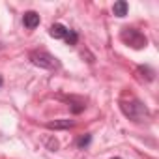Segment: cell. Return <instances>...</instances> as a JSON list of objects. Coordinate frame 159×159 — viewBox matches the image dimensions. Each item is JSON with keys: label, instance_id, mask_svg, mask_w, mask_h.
Listing matches in <instances>:
<instances>
[{"label": "cell", "instance_id": "7", "mask_svg": "<svg viewBox=\"0 0 159 159\" xmlns=\"http://www.w3.org/2000/svg\"><path fill=\"white\" fill-rule=\"evenodd\" d=\"M71 125H73V120H56V122L47 124L49 129H66V127H71Z\"/></svg>", "mask_w": 159, "mask_h": 159}, {"label": "cell", "instance_id": "5", "mask_svg": "<svg viewBox=\"0 0 159 159\" xmlns=\"http://www.w3.org/2000/svg\"><path fill=\"white\" fill-rule=\"evenodd\" d=\"M51 36L54 38V39H62V38H66V34H67V26H64V25H60V23H56V25H52L51 26Z\"/></svg>", "mask_w": 159, "mask_h": 159}, {"label": "cell", "instance_id": "10", "mask_svg": "<svg viewBox=\"0 0 159 159\" xmlns=\"http://www.w3.org/2000/svg\"><path fill=\"white\" fill-rule=\"evenodd\" d=\"M0 86H2V77H0Z\"/></svg>", "mask_w": 159, "mask_h": 159}, {"label": "cell", "instance_id": "1", "mask_svg": "<svg viewBox=\"0 0 159 159\" xmlns=\"http://www.w3.org/2000/svg\"><path fill=\"white\" fill-rule=\"evenodd\" d=\"M120 38H122L124 43H127V45L133 47V49H142V47H146V38H144L139 30H135V28H124Z\"/></svg>", "mask_w": 159, "mask_h": 159}, {"label": "cell", "instance_id": "6", "mask_svg": "<svg viewBox=\"0 0 159 159\" xmlns=\"http://www.w3.org/2000/svg\"><path fill=\"white\" fill-rule=\"evenodd\" d=\"M112 11H114L116 17H125V15H127V2H124V0H118V2H114Z\"/></svg>", "mask_w": 159, "mask_h": 159}, {"label": "cell", "instance_id": "2", "mask_svg": "<svg viewBox=\"0 0 159 159\" xmlns=\"http://www.w3.org/2000/svg\"><path fill=\"white\" fill-rule=\"evenodd\" d=\"M30 60H32L34 66L43 67V69H54V67H58L56 58H54L52 54L45 52V51H34V52L30 54Z\"/></svg>", "mask_w": 159, "mask_h": 159}, {"label": "cell", "instance_id": "9", "mask_svg": "<svg viewBox=\"0 0 159 159\" xmlns=\"http://www.w3.org/2000/svg\"><path fill=\"white\" fill-rule=\"evenodd\" d=\"M77 144H79V146H81V148H84V146H88V144H90V135H84V137H81V139H79V140H77Z\"/></svg>", "mask_w": 159, "mask_h": 159}, {"label": "cell", "instance_id": "3", "mask_svg": "<svg viewBox=\"0 0 159 159\" xmlns=\"http://www.w3.org/2000/svg\"><path fill=\"white\" fill-rule=\"evenodd\" d=\"M122 111L131 118V120H135V122H140V118H139V114H137V111L140 112V114H144L146 112V109L139 103V101H133L131 105L129 103H122Z\"/></svg>", "mask_w": 159, "mask_h": 159}, {"label": "cell", "instance_id": "11", "mask_svg": "<svg viewBox=\"0 0 159 159\" xmlns=\"http://www.w3.org/2000/svg\"><path fill=\"white\" fill-rule=\"evenodd\" d=\"M112 159H120V157H112Z\"/></svg>", "mask_w": 159, "mask_h": 159}, {"label": "cell", "instance_id": "4", "mask_svg": "<svg viewBox=\"0 0 159 159\" xmlns=\"http://www.w3.org/2000/svg\"><path fill=\"white\" fill-rule=\"evenodd\" d=\"M23 25H25V28L34 30V28L39 25V15H38L36 11H26L25 17H23Z\"/></svg>", "mask_w": 159, "mask_h": 159}, {"label": "cell", "instance_id": "8", "mask_svg": "<svg viewBox=\"0 0 159 159\" xmlns=\"http://www.w3.org/2000/svg\"><path fill=\"white\" fill-rule=\"evenodd\" d=\"M64 39H66V43H67V45H77L79 36H77V32H75V30H69V28H67V34H66V38H64Z\"/></svg>", "mask_w": 159, "mask_h": 159}]
</instances>
